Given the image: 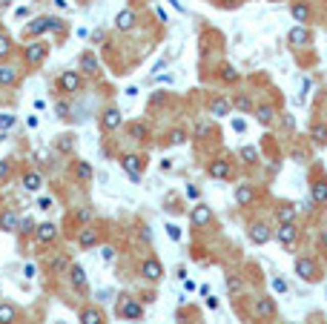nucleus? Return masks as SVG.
I'll return each instance as SVG.
<instances>
[{"instance_id":"obj_51","label":"nucleus","mask_w":327,"mask_h":324,"mask_svg":"<svg viewBox=\"0 0 327 324\" xmlns=\"http://www.w3.org/2000/svg\"><path fill=\"white\" fill-rule=\"evenodd\" d=\"M233 129L235 132H244V129H247V123L241 121V118H235V121H233Z\"/></svg>"},{"instance_id":"obj_59","label":"nucleus","mask_w":327,"mask_h":324,"mask_svg":"<svg viewBox=\"0 0 327 324\" xmlns=\"http://www.w3.org/2000/svg\"><path fill=\"white\" fill-rule=\"evenodd\" d=\"M3 138H6V135H3V129H0V141H3Z\"/></svg>"},{"instance_id":"obj_52","label":"nucleus","mask_w":327,"mask_h":324,"mask_svg":"<svg viewBox=\"0 0 327 324\" xmlns=\"http://www.w3.org/2000/svg\"><path fill=\"white\" fill-rule=\"evenodd\" d=\"M9 175V161H0V181Z\"/></svg>"},{"instance_id":"obj_20","label":"nucleus","mask_w":327,"mask_h":324,"mask_svg":"<svg viewBox=\"0 0 327 324\" xmlns=\"http://www.w3.org/2000/svg\"><path fill=\"white\" fill-rule=\"evenodd\" d=\"M80 324H103V313L98 307H86L80 313Z\"/></svg>"},{"instance_id":"obj_31","label":"nucleus","mask_w":327,"mask_h":324,"mask_svg":"<svg viewBox=\"0 0 327 324\" xmlns=\"http://www.w3.org/2000/svg\"><path fill=\"white\" fill-rule=\"evenodd\" d=\"M310 135H313V141H319V144H327V123H313Z\"/></svg>"},{"instance_id":"obj_6","label":"nucleus","mask_w":327,"mask_h":324,"mask_svg":"<svg viewBox=\"0 0 327 324\" xmlns=\"http://www.w3.org/2000/svg\"><path fill=\"white\" fill-rule=\"evenodd\" d=\"M287 40H290V46H307L313 40V35H310V29H307L304 23H298V26H293V29H290Z\"/></svg>"},{"instance_id":"obj_57","label":"nucleus","mask_w":327,"mask_h":324,"mask_svg":"<svg viewBox=\"0 0 327 324\" xmlns=\"http://www.w3.org/2000/svg\"><path fill=\"white\" fill-rule=\"evenodd\" d=\"M169 3H172L175 9H184V6H181V0H169Z\"/></svg>"},{"instance_id":"obj_41","label":"nucleus","mask_w":327,"mask_h":324,"mask_svg":"<svg viewBox=\"0 0 327 324\" xmlns=\"http://www.w3.org/2000/svg\"><path fill=\"white\" fill-rule=\"evenodd\" d=\"M66 267H69V264H66V258H63V255H58V258H52V270H55V273H60V270H66Z\"/></svg>"},{"instance_id":"obj_11","label":"nucleus","mask_w":327,"mask_h":324,"mask_svg":"<svg viewBox=\"0 0 327 324\" xmlns=\"http://www.w3.org/2000/svg\"><path fill=\"white\" fill-rule=\"evenodd\" d=\"M118 313H121L124 318H132V321H138V318L144 316V307H141L138 301H132V298H126V301L121 304V307H118Z\"/></svg>"},{"instance_id":"obj_47","label":"nucleus","mask_w":327,"mask_h":324,"mask_svg":"<svg viewBox=\"0 0 327 324\" xmlns=\"http://www.w3.org/2000/svg\"><path fill=\"white\" fill-rule=\"evenodd\" d=\"M75 218H78V221H89V218H92V209H86V207L78 209V215H75Z\"/></svg>"},{"instance_id":"obj_18","label":"nucleus","mask_w":327,"mask_h":324,"mask_svg":"<svg viewBox=\"0 0 327 324\" xmlns=\"http://www.w3.org/2000/svg\"><path fill=\"white\" fill-rule=\"evenodd\" d=\"M115 26H118L121 32H129L132 26H135V12H132V9H124V12L115 17Z\"/></svg>"},{"instance_id":"obj_16","label":"nucleus","mask_w":327,"mask_h":324,"mask_svg":"<svg viewBox=\"0 0 327 324\" xmlns=\"http://www.w3.org/2000/svg\"><path fill=\"white\" fill-rule=\"evenodd\" d=\"M273 313H276V301H273L270 295H264V298L255 301V316H258V318H270Z\"/></svg>"},{"instance_id":"obj_36","label":"nucleus","mask_w":327,"mask_h":324,"mask_svg":"<svg viewBox=\"0 0 327 324\" xmlns=\"http://www.w3.org/2000/svg\"><path fill=\"white\" fill-rule=\"evenodd\" d=\"M235 106H238L241 112H250V109H253V101H250L247 95H238V98H235Z\"/></svg>"},{"instance_id":"obj_9","label":"nucleus","mask_w":327,"mask_h":324,"mask_svg":"<svg viewBox=\"0 0 327 324\" xmlns=\"http://www.w3.org/2000/svg\"><path fill=\"white\" fill-rule=\"evenodd\" d=\"M210 218H212V209L207 207V204H198V207H192V212H189L192 227H204V224H210Z\"/></svg>"},{"instance_id":"obj_40","label":"nucleus","mask_w":327,"mask_h":324,"mask_svg":"<svg viewBox=\"0 0 327 324\" xmlns=\"http://www.w3.org/2000/svg\"><path fill=\"white\" fill-rule=\"evenodd\" d=\"M58 149H60V152H69V149H72V138H69V135H60Z\"/></svg>"},{"instance_id":"obj_24","label":"nucleus","mask_w":327,"mask_h":324,"mask_svg":"<svg viewBox=\"0 0 327 324\" xmlns=\"http://www.w3.org/2000/svg\"><path fill=\"white\" fill-rule=\"evenodd\" d=\"M230 172H233V169H230L227 161H212V164H210V175H212V178H230Z\"/></svg>"},{"instance_id":"obj_33","label":"nucleus","mask_w":327,"mask_h":324,"mask_svg":"<svg viewBox=\"0 0 327 324\" xmlns=\"http://www.w3.org/2000/svg\"><path fill=\"white\" fill-rule=\"evenodd\" d=\"M129 135L135 138V141H146V135H149V132H146L144 123H132V126H129Z\"/></svg>"},{"instance_id":"obj_22","label":"nucleus","mask_w":327,"mask_h":324,"mask_svg":"<svg viewBox=\"0 0 327 324\" xmlns=\"http://www.w3.org/2000/svg\"><path fill=\"white\" fill-rule=\"evenodd\" d=\"M98 244V232L95 230H80L78 232V247H83V250H89V247Z\"/></svg>"},{"instance_id":"obj_42","label":"nucleus","mask_w":327,"mask_h":324,"mask_svg":"<svg viewBox=\"0 0 327 324\" xmlns=\"http://www.w3.org/2000/svg\"><path fill=\"white\" fill-rule=\"evenodd\" d=\"M55 112H58V118H66V112H69V103H66V101H58V103H55Z\"/></svg>"},{"instance_id":"obj_37","label":"nucleus","mask_w":327,"mask_h":324,"mask_svg":"<svg viewBox=\"0 0 327 324\" xmlns=\"http://www.w3.org/2000/svg\"><path fill=\"white\" fill-rule=\"evenodd\" d=\"M221 78H224L227 83H235V80H238V72H235L233 66H224V72H221Z\"/></svg>"},{"instance_id":"obj_54","label":"nucleus","mask_w":327,"mask_h":324,"mask_svg":"<svg viewBox=\"0 0 327 324\" xmlns=\"http://www.w3.org/2000/svg\"><path fill=\"white\" fill-rule=\"evenodd\" d=\"M195 132H198V135H207V132H210V126H207V123H198Z\"/></svg>"},{"instance_id":"obj_13","label":"nucleus","mask_w":327,"mask_h":324,"mask_svg":"<svg viewBox=\"0 0 327 324\" xmlns=\"http://www.w3.org/2000/svg\"><path fill=\"white\" fill-rule=\"evenodd\" d=\"M46 49H49L46 44H29L23 55H26V60H29V63H40V60L46 58Z\"/></svg>"},{"instance_id":"obj_17","label":"nucleus","mask_w":327,"mask_h":324,"mask_svg":"<svg viewBox=\"0 0 327 324\" xmlns=\"http://www.w3.org/2000/svg\"><path fill=\"white\" fill-rule=\"evenodd\" d=\"M69 281H72L78 290H83V287H86V270H83L80 264H72V267H69Z\"/></svg>"},{"instance_id":"obj_27","label":"nucleus","mask_w":327,"mask_h":324,"mask_svg":"<svg viewBox=\"0 0 327 324\" xmlns=\"http://www.w3.org/2000/svg\"><path fill=\"white\" fill-rule=\"evenodd\" d=\"M17 224H20V221H17V215H15V212H12V209H6V212H0V230H17Z\"/></svg>"},{"instance_id":"obj_10","label":"nucleus","mask_w":327,"mask_h":324,"mask_svg":"<svg viewBox=\"0 0 327 324\" xmlns=\"http://www.w3.org/2000/svg\"><path fill=\"white\" fill-rule=\"evenodd\" d=\"M290 15H293V20H296V23H304V26H307L313 12H310V6H307L304 0H296V3H290Z\"/></svg>"},{"instance_id":"obj_32","label":"nucleus","mask_w":327,"mask_h":324,"mask_svg":"<svg viewBox=\"0 0 327 324\" xmlns=\"http://www.w3.org/2000/svg\"><path fill=\"white\" fill-rule=\"evenodd\" d=\"M75 172H78V178H80V181H89V178H92V166H89L86 161H78Z\"/></svg>"},{"instance_id":"obj_28","label":"nucleus","mask_w":327,"mask_h":324,"mask_svg":"<svg viewBox=\"0 0 327 324\" xmlns=\"http://www.w3.org/2000/svg\"><path fill=\"white\" fill-rule=\"evenodd\" d=\"M12 83H17V69L0 66V87H12Z\"/></svg>"},{"instance_id":"obj_12","label":"nucleus","mask_w":327,"mask_h":324,"mask_svg":"<svg viewBox=\"0 0 327 324\" xmlns=\"http://www.w3.org/2000/svg\"><path fill=\"white\" fill-rule=\"evenodd\" d=\"M310 198L316 204H327V181L324 178H313V184H310Z\"/></svg>"},{"instance_id":"obj_15","label":"nucleus","mask_w":327,"mask_h":324,"mask_svg":"<svg viewBox=\"0 0 327 324\" xmlns=\"http://www.w3.org/2000/svg\"><path fill=\"white\" fill-rule=\"evenodd\" d=\"M35 235H37V241H43V244H49V241H55L58 238V227L52 221H46V224H40L35 230Z\"/></svg>"},{"instance_id":"obj_39","label":"nucleus","mask_w":327,"mask_h":324,"mask_svg":"<svg viewBox=\"0 0 327 324\" xmlns=\"http://www.w3.org/2000/svg\"><path fill=\"white\" fill-rule=\"evenodd\" d=\"M15 121H17L15 115H0V129H12V126H15Z\"/></svg>"},{"instance_id":"obj_49","label":"nucleus","mask_w":327,"mask_h":324,"mask_svg":"<svg viewBox=\"0 0 327 324\" xmlns=\"http://www.w3.org/2000/svg\"><path fill=\"white\" fill-rule=\"evenodd\" d=\"M101 255H103V261H112V258H115V250H112V247H103Z\"/></svg>"},{"instance_id":"obj_30","label":"nucleus","mask_w":327,"mask_h":324,"mask_svg":"<svg viewBox=\"0 0 327 324\" xmlns=\"http://www.w3.org/2000/svg\"><path fill=\"white\" fill-rule=\"evenodd\" d=\"M15 318H17V310L12 307V304H9V301L0 304V324H12Z\"/></svg>"},{"instance_id":"obj_44","label":"nucleus","mask_w":327,"mask_h":324,"mask_svg":"<svg viewBox=\"0 0 327 324\" xmlns=\"http://www.w3.org/2000/svg\"><path fill=\"white\" fill-rule=\"evenodd\" d=\"M17 230H20V232H32V230H35V224H32L29 218H23V221L17 224Z\"/></svg>"},{"instance_id":"obj_25","label":"nucleus","mask_w":327,"mask_h":324,"mask_svg":"<svg viewBox=\"0 0 327 324\" xmlns=\"http://www.w3.org/2000/svg\"><path fill=\"white\" fill-rule=\"evenodd\" d=\"M253 198H255V192H253V187H247V184H241V187L235 189V201H238L241 207L253 204Z\"/></svg>"},{"instance_id":"obj_38","label":"nucleus","mask_w":327,"mask_h":324,"mask_svg":"<svg viewBox=\"0 0 327 324\" xmlns=\"http://www.w3.org/2000/svg\"><path fill=\"white\" fill-rule=\"evenodd\" d=\"M241 158H244V161H255V158H258L255 146H241Z\"/></svg>"},{"instance_id":"obj_29","label":"nucleus","mask_w":327,"mask_h":324,"mask_svg":"<svg viewBox=\"0 0 327 324\" xmlns=\"http://www.w3.org/2000/svg\"><path fill=\"white\" fill-rule=\"evenodd\" d=\"M255 118H258V123H264V126H267V123L276 118V112H273V106H270V103H261V106L255 109Z\"/></svg>"},{"instance_id":"obj_43","label":"nucleus","mask_w":327,"mask_h":324,"mask_svg":"<svg viewBox=\"0 0 327 324\" xmlns=\"http://www.w3.org/2000/svg\"><path fill=\"white\" fill-rule=\"evenodd\" d=\"M167 235L172 238V241H178V238H181V230H178L175 224H167Z\"/></svg>"},{"instance_id":"obj_26","label":"nucleus","mask_w":327,"mask_h":324,"mask_svg":"<svg viewBox=\"0 0 327 324\" xmlns=\"http://www.w3.org/2000/svg\"><path fill=\"white\" fill-rule=\"evenodd\" d=\"M276 215L281 224H293L296 221V207H293V204H281V207L276 209Z\"/></svg>"},{"instance_id":"obj_34","label":"nucleus","mask_w":327,"mask_h":324,"mask_svg":"<svg viewBox=\"0 0 327 324\" xmlns=\"http://www.w3.org/2000/svg\"><path fill=\"white\" fill-rule=\"evenodd\" d=\"M241 287H244V284H241L238 275H230V278H227V290H230V295H238Z\"/></svg>"},{"instance_id":"obj_46","label":"nucleus","mask_w":327,"mask_h":324,"mask_svg":"<svg viewBox=\"0 0 327 324\" xmlns=\"http://www.w3.org/2000/svg\"><path fill=\"white\" fill-rule=\"evenodd\" d=\"M281 123H284V129H296V118H293V115H284Z\"/></svg>"},{"instance_id":"obj_1","label":"nucleus","mask_w":327,"mask_h":324,"mask_svg":"<svg viewBox=\"0 0 327 324\" xmlns=\"http://www.w3.org/2000/svg\"><path fill=\"white\" fill-rule=\"evenodd\" d=\"M296 275L301 281H316L319 278V267L313 258H296Z\"/></svg>"},{"instance_id":"obj_45","label":"nucleus","mask_w":327,"mask_h":324,"mask_svg":"<svg viewBox=\"0 0 327 324\" xmlns=\"http://www.w3.org/2000/svg\"><path fill=\"white\" fill-rule=\"evenodd\" d=\"M169 141H172V144H184V141H187V135H184L181 129H175L172 135H169Z\"/></svg>"},{"instance_id":"obj_4","label":"nucleus","mask_w":327,"mask_h":324,"mask_svg":"<svg viewBox=\"0 0 327 324\" xmlns=\"http://www.w3.org/2000/svg\"><path fill=\"white\" fill-rule=\"evenodd\" d=\"M60 20H55V17H35V20L29 23V29H26V35L29 37H37V35H43V32L55 29Z\"/></svg>"},{"instance_id":"obj_55","label":"nucleus","mask_w":327,"mask_h":324,"mask_svg":"<svg viewBox=\"0 0 327 324\" xmlns=\"http://www.w3.org/2000/svg\"><path fill=\"white\" fill-rule=\"evenodd\" d=\"M26 123H29V129H35V126H37V118L29 115V118H26Z\"/></svg>"},{"instance_id":"obj_53","label":"nucleus","mask_w":327,"mask_h":324,"mask_svg":"<svg viewBox=\"0 0 327 324\" xmlns=\"http://www.w3.org/2000/svg\"><path fill=\"white\" fill-rule=\"evenodd\" d=\"M37 207H40V209H52V198H40V201H37Z\"/></svg>"},{"instance_id":"obj_7","label":"nucleus","mask_w":327,"mask_h":324,"mask_svg":"<svg viewBox=\"0 0 327 324\" xmlns=\"http://www.w3.org/2000/svg\"><path fill=\"white\" fill-rule=\"evenodd\" d=\"M141 275L149 278V281H161L164 278V267H161L158 258H146L144 264H141Z\"/></svg>"},{"instance_id":"obj_8","label":"nucleus","mask_w":327,"mask_h":324,"mask_svg":"<svg viewBox=\"0 0 327 324\" xmlns=\"http://www.w3.org/2000/svg\"><path fill=\"white\" fill-rule=\"evenodd\" d=\"M121 166L126 169V175H129L132 181H141V166H144V158H138V155H124V158H121Z\"/></svg>"},{"instance_id":"obj_2","label":"nucleus","mask_w":327,"mask_h":324,"mask_svg":"<svg viewBox=\"0 0 327 324\" xmlns=\"http://www.w3.org/2000/svg\"><path fill=\"white\" fill-rule=\"evenodd\" d=\"M247 235H250V241L253 244H267L270 238H273V232H270V227L267 224H261V221H255V224H250V230H247Z\"/></svg>"},{"instance_id":"obj_5","label":"nucleus","mask_w":327,"mask_h":324,"mask_svg":"<svg viewBox=\"0 0 327 324\" xmlns=\"http://www.w3.org/2000/svg\"><path fill=\"white\" fill-rule=\"evenodd\" d=\"M80 83H83V80H80V75H78V72H72V69H69V72H63V75L58 78V87H60V92H66V95L78 92V89H80Z\"/></svg>"},{"instance_id":"obj_48","label":"nucleus","mask_w":327,"mask_h":324,"mask_svg":"<svg viewBox=\"0 0 327 324\" xmlns=\"http://www.w3.org/2000/svg\"><path fill=\"white\" fill-rule=\"evenodd\" d=\"M273 290H276V293H287V284H284L281 278H273Z\"/></svg>"},{"instance_id":"obj_35","label":"nucleus","mask_w":327,"mask_h":324,"mask_svg":"<svg viewBox=\"0 0 327 324\" xmlns=\"http://www.w3.org/2000/svg\"><path fill=\"white\" fill-rule=\"evenodd\" d=\"M12 55V40L6 35H0V58H9Z\"/></svg>"},{"instance_id":"obj_3","label":"nucleus","mask_w":327,"mask_h":324,"mask_svg":"<svg viewBox=\"0 0 327 324\" xmlns=\"http://www.w3.org/2000/svg\"><path fill=\"white\" fill-rule=\"evenodd\" d=\"M276 238H278V244L284 247V250H290L293 244H296V238H298V232H296V221L293 224H281L276 230Z\"/></svg>"},{"instance_id":"obj_56","label":"nucleus","mask_w":327,"mask_h":324,"mask_svg":"<svg viewBox=\"0 0 327 324\" xmlns=\"http://www.w3.org/2000/svg\"><path fill=\"white\" fill-rule=\"evenodd\" d=\"M321 244H324V250H327V227L321 230Z\"/></svg>"},{"instance_id":"obj_58","label":"nucleus","mask_w":327,"mask_h":324,"mask_svg":"<svg viewBox=\"0 0 327 324\" xmlns=\"http://www.w3.org/2000/svg\"><path fill=\"white\" fill-rule=\"evenodd\" d=\"M9 3H12V0H0V6H9Z\"/></svg>"},{"instance_id":"obj_14","label":"nucleus","mask_w":327,"mask_h":324,"mask_svg":"<svg viewBox=\"0 0 327 324\" xmlns=\"http://www.w3.org/2000/svg\"><path fill=\"white\" fill-rule=\"evenodd\" d=\"M121 121H124V118H121V112H118L115 106L106 109V112L101 115V126H103V129H118V126H121Z\"/></svg>"},{"instance_id":"obj_23","label":"nucleus","mask_w":327,"mask_h":324,"mask_svg":"<svg viewBox=\"0 0 327 324\" xmlns=\"http://www.w3.org/2000/svg\"><path fill=\"white\" fill-rule=\"evenodd\" d=\"M80 69L86 75H98V60H95L92 52H83V55H80Z\"/></svg>"},{"instance_id":"obj_21","label":"nucleus","mask_w":327,"mask_h":324,"mask_svg":"<svg viewBox=\"0 0 327 324\" xmlns=\"http://www.w3.org/2000/svg\"><path fill=\"white\" fill-rule=\"evenodd\" d=\"M40 187H43V178H40V172H26V175H23V189L37 192Z\"/></svg>"},{"instance_id":"obj_50","label":"nucleus","mask_w":327,"mask_h":324,"mask_svg":"<svg viewBox=\"0 0 327 324\" xmlns=\"http://www.w3.org/2000/svg\"><path fill=\"white\" fill-rule=\"evenodd\" d=\"M23 275H26V278H35V275H37L35 264H26V267H23Z\"/></svg>"},{"instance_id":"obj_19","label":"nucleus","mask_w":327,"mask_h":324,"mask_svg":"<svg viewBox=\"0 0 327 324\" xmlns=\"http://www.w3.org/2000/svg\"><path fill=\"white\" fill-rule=\"evenodd\" d=\"M230 109H233V103L227 101V98H215V101L210 103V112L215 118H227V115H230Z\"/></svg>"}]
</instances>
